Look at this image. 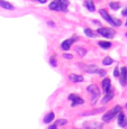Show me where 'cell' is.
Segmentation results:
<instances>
[{"instance_id":"obj_12","label":"cell","mask_w":127,"mask_h":129,"mask_svg":"<svg viewBox=\"0 0 127 129\" xmlns=\"http://www.w3.org/2000/svg\"><path fill=\"white\" fill-rule=\"evenodd\" d=\"M73 44V39H66V41H64L63 43L61 44V47L64 49V51H69L70 47H71V45Z\"/></svg>"},{"instance_id":"obj_24","label":"cell","mask_w":127,"mask_h":129,"mask_svg":"<svg viewBox=\"0 0 127 129\" xmlns=\"http://www.w3.org/2000/svg\"><path fill=\"white\" fill-rule=\"evenodd\" d=\"M66 123V120L65 119H60V120H58L55 122V126L58 127V126H62V125H65Z\"/></svg>"},{"instance_id":"obj_15","label":"cell","mask_w":127,"mask_h":129,"mask_svg":"<svg viewBox=\"0 0 127 129\" xmlns=\"http://www.w3.org/2000/svg\"><path fill=\"white\" fill-rule=\"evenodd\" d=\"M70 80L73 82H83V78L81 75H77V74H70L69 75Z\"/></svg>"},{"instance_id":"obj_16","label":"cell","mask_w":127,"mask_h":129,"mask_svg":"<svg viewBox=\"0 0 127 129\" xmlns=\"http://www.w3.org/2000/svg\"><path fill=\"white\" fill-rule=\"evenodd\" d=\"M106 93H107L106 96H105V98L103 99V101H101L103 103H107L109 100H111V99H113V96H114V92H113V90H111V89L108 91V92H106Z\"/></svg>"},{"instance_id":"obj_5","label":"cell","mask_w":127,"mask_h":129,"mask_svg":"<svg viewBox=\"0 0 127 129\" xmlns=\"http://www.w3.org/2000/svg\"><path fill=\"white\" fill-rule=\"evenodd\" d=\"M87 90H88V92H90L91 94H93V100L92 102L94 103L97 101V99L99 98V95H100V91H99L98 86L94 85V84H92V85H89L88 88H87Z\"/></svg>"},{"instance_id":"obj_2","label":"cell","mask_w":127,"mask_h":129,"mask_svg":"<svg viewBox=\"0 0 127 129\" xmlns=\"http://www.w3.org/2000/svg\"><path fill=\"white\" fill-rule=\"evenodd\" d=\"M119 112H121V107L120 106H116L114 107L111 110H109L107 113H105L104 117H103V121L104 122H109L115 116H117Z\"/></svg>"},{"instance_id":"obj_8","label":"cell","mask_w":127,"mask_h":129,"mask_svg":"<svg viewBox=\"0 0 127 129\" xmlns=\"http://www.w3.org/2000/svg\"><path fill=\"white\" fill-rule=\"evenodd\" d=\"M118 125L120 127H125L127 125V118L123 112H119V115H118Z\"/></svg>"},{"instance_id":"obj_34","label":"cell","mask_w":127,"mask_h":129,"mask_svg":"<svg viewBox=\"0 0 127 129\" xmlns=\"http://www.w3.org/2000/svg\"><path fill=\"white\" fill-rule=\"evenodd\" d=\"M126 35H127V34H126Z\"/></svg>"},{"instance_id":"obj_21","label":"cell","mask_w":127,"mask_h":129,"mask_svg":"<svg viewBox=\"0 0 127 129\" xmlns=\"http://www.w3.org/2000/svg\"><path fill=\"white\" fill-rule=\"evenodd\" d=\"M109 7H110L113 10H117V9L120 8V5H119V2H110Z\"/></svg>"},{"instance_id":"obj_22","label":"cell","mask_w":127,"mask_h":129,"mask_svg":"<svg viewBox=\"0 0 127 129\" xmlns=\"http://www.w3.org/2000/svg\"><path fill=\"white\" fill-rule=\"evenodd\" d=\"M77 52H78V54L80 56H84L86 53H87L86 48H83V47H77Z\"/></svg>"},{"instance_id":"obj_25","label":"cell","mask_w":127,"mask_h":129,"mask_svg":"<svg viewBox=\"0 0 127 129\" xmlns=\"http://www.w3.org/2000/svg\"><path fill=\"white\" fill-rule=\"evenodd\" d=\"M63 57H64V58H68V59H71L72 57H73V56H72L71 54H63Z\"/></svg>"},{"instance_id":"obj_3","label":"cell","mask_w":127,"mask_h":129,"mask_svg":"<svg viewBox=\"0 0 127 129\" xmlns=\"http://www.w3.org/2000/svg\"><path fill=\"white\" fill-rule=\"evenodd\" d=\"M99 14L103 16V18H105L107 21H108L110 25H113V26H120V20L117 18H113V17H110L108 15V12H107L105 9H100V11H99Z\"/></svg>"},{"instance_id":"obj_27","label":"cell","mask_w":127,"mask_h":129,"mask_svg":"<svg viewBox=\"0 0 127 129\" xmlns=\"http://www.w3.org/2000/svg\"><path fill=\"white\" fill-rule=\"evenodd\" d=\"M51 64H52L53 66H56V61H55V58H54V57L51 58Z\"/></svg>"},{"instance_id":"obj_32","label":"cell","mask_w":127,"mask_h":129,"mask_svg":"<svg viewBox=\"0 0 127 129\" xmlns=\"http://www.w3.org/2000/svg\"><path fill=\"white\" fill-rule=\"evenodd\" d=\"M126 26H127V21H126Z\"/></svg>"},{"instance_id":"obj_18","label":"cell","mask_w":127,"mask_h":129,"mask_svg":"<svg viewBox=\"0 0 127 129\" xmlns=\"http://www.w3.org/2000/svg\"><path fill=\"white\" fill-rule=\"evenodd\" d=\"M84 34H86L88 37H91V38H94V37H97V33H94V31L91 30L90 28H86V29H84Z\"/></svg>"},{"instance_id":"obj_26","label":"cell","mask_w":127,"mask_h":129,"mask_svg":"<svg viewBox=\"0 0 127 129\" xmlns=\"http://www.w3.org/2000/svg\"><path fill=\"white\" fill-rule=\"evenodd\" d=\"M119 74H120V73H119V71H118V68H116L115 70H114V75H115V76H119Z\"/></svg>"},{"instance_id":"obj_10","label":"cell","mask_w":127,"mask_h":129,"mask_svg":"<svg viewBox=\"0 0 127 129\" xmlns=\"http://www.w3.org/2000/svg\"><path fill=\"white\" fill-rule=\"evenodd\" d=\"M84 68H86L84 71L88 72V73H99V71H100V69L97 65H87V66H84Z\"/></svg>"},{"instance_id":"obj_9","label":"cell","mask_w":127,"mask_h":129,"mask_svg":"<svg viewBox=\"0 0 127 129\" xmlns=\"http://www.w3.org/2000/svg\"><path fill=\"white\" fill-rule=\"evenodd\" d=\"M120 83L121 85H125L126 81H127V68H121V72H120Z\"/></svg>"},{"instance_id":"obj_1","label":"cell","mask_w":127,"mask_h":129,"mask_svg":"<svg viewBox=\"0 0 127 129\" xmlns=\"http://www.w3.org/2000/svg\"><path fill=\"white\" fill-rule=\"evenodd\" d=\"M68 6H69L68 0H55V1H52L49 4L48 8L51 10H55V11H66L68 10Z\"/></svg>"},{"instance_id":"obj_33","label":"cell","mask_w":127,"mask_h":129,"mask_svg":"<svg viewBox=\"0 0 127 129\" xmlns=\"http://www.w3.org/2000/svg\"><path fill=\"white\" fill-rule=\"evenodd\" d=\"M126 108H127V103H126Z\"/></svg>"},{"instance_id":"obj_23","label":"cell","mask_w":127,"mask_h":129,"mask_svg":"<svg viewBox=\"0 0 127 129\" xmlns=\"http://www.w3.org/2000/svg\"><path fill=\"white\" fill-rule=\"evenodd\" d=\"M113 62H114V59L111 57H106L103 61V64L104 65H110V64H113Z\"/></svg>"},{"instance_id":"obj_17","label":"cell","mask_w":127,"mask_h":129,"mask_svg":"<svg viewBox=\"0 0 127 129\" xmlns=\"http://www.w3.org/2000/svg\"><path fill=\"white\" fill-rule=\"evenodd\" d=\"M53 119H54V113L53 112H49V113H47V115L45 116V118H44V122H45V123H49V122H52V121H53Z\"/></svg>"},{"instance_id":"obj_4","label":"cell","mask_w":127,"mask_h":129,"mask_svg":"<svg viewBox=\"0 0 127 129\" xmlns=\"http://www.w3.org/2000/svg\"><path fill=\"white\" fill-rule=\"evenodd\" d=\"M97 33L100 34L101 36L106 37V38H113V37L115 36L116 31L111 28H108V27H100V28H98Z\"/></svg>"},{"instance_id":"obj_19","label":"cell","mask_w":127,"mask_h":129,"mask_svg":"<svg viewBox=\"0 0 127 129\" xmlns=\"http://www.w3.org/2000/svg\"><path fill=\"white\" fill-rule=\"evenodd\" d=\"M105 111V108H99V109H96V110H92L90 112H87V113H83L82 116H90V115H97L98 112H103Z\"/></svg>"},{"instance_id":"obj_29","label":"cell","mask_w":127,"mask_h":129,"mask_svg":"<svg viewBox=\"0 0 127 129\" xmlns=\"http://www.w3.org/2000/svg\"><path fill=\"white\" fill-rule=\"evenodd\" d=\"M48 129H58V127H56L55 125H53V126H49Z\"/></svg>"},{"instance_id":"obj_7","label":"cell","mask_w":127,"mask_h":129,"mask_svg":"<svg viewBox=\"0 0 127 129\" xmlns=\"http://www.w3.org/2000/svg\"><path fill=\"white\" fill-rule=\"evenodd\" d=\"M69 99L70 100H72V106H79V105H83V99L79 98L78 95H75V94H70L69 95Z\"/></svg>"},{"instance_id":"obj_28","label":"cell","mask_w":127,"mask_h":129,"mask_svg":"<svg viewBox=\"0 0 127 129\" xmlns=\"http://www.w3.org/2000/svg\"><path fill=\"white\" fill-rule=\"evenodd\" d=\"M99 74H100L101 76H105V75H106V72L103 71V70H100V71H99Z\"/></svg>"},{"instance_id":"obj_6","label":"cell","mask_w":127,"mask_h":129,"mask_svg":"<svg viewBox=\"0 0 127 129\" xmlns=\"http://www.w3.org/2000/svg\"><path fill=\"white\" fill-rule=\"evenodd\" d=\"M83 127L86 129H99L103 127V122L99 121H87L83 123Z\"/></svg>"},{"instance_id":"obj_31","label":"cell","mask_w":127,"mask_h":129,"mask_svg":"<svg viewBox=\"0 0 127 129\" xmlns=\"http://www.w3.org/2000/svg\"><path fill=\"white\" fill-rule=\"evenodd\" d=\"M37 1H39V2H41V4H45V2H46V0H37Z\"/></svg>"},{"instance_id":"obj_14","label":"cell","mask_w":127,"mask_h":129,"mask_svg":"<svg viewBox=\"0 0 127 129\" xmlns=\"http://www.w3.org/2000/svg\"><path fill=\"white\" fill-rule=\"evenodd\" d=\"M0 7L5 9H8V10H12L14 9V6L11 4H9V2L5 1V0H0Z\"/></svg>"},{"instance_id":"obj_30","label":"cell","mask_w":127,"mask_h":129,"mask_svg":"<svg viewBox=\"0 0 127 129\" xmlns=\"http://www.w3.org/2000/svg\"><path fill=\"white\" fill-rule=\"evenodd\" d=\"M123 16H127V8L123 10Z\"/></svg>"},{"instance_id":"obj_13","label":"cell","mask_w":127,"mask_h":129,"mask_svg":"<svg viewBox=\"0 0 127 129\" xmlns=\"http://www.w3.org/2000/svg\"><path fill=\"white\" fill-rule=\"evenodd\" d=\"M84 6L89 11H94V4L92 0H84Z\"/></svg>"},{"instance_id":"obj_11","label":"cell","mask_w":127,"mask_h":129,"mask_svg":"<svg viewBox=\"0 0 127 129\" xmlns=\"http://www.w3.org/2000/svg\"><path fill=\"white\" fill-rule=\"evenodd\" d=\"M101 85H103V89H104L105 92H108V91L111 89V88H110V80H109L108 78L104 79V80H103V83H101Z\"/></svg>"},{"instance_id":"obj_20","label":"cell","mask_w":127,"mask_h":129,"mask_svg":"<svg viewBox=\"0 0 127 129\" xmlns=\"http://www.w3.org/2000/svg\"><path fill=\"white\" fill-rule=\"evenodd\" d=\"M98 45L100 46V47H103V48H109V47L111 46V43L110 42H99L98 43Z\"/></svg>"}]
</instances>
